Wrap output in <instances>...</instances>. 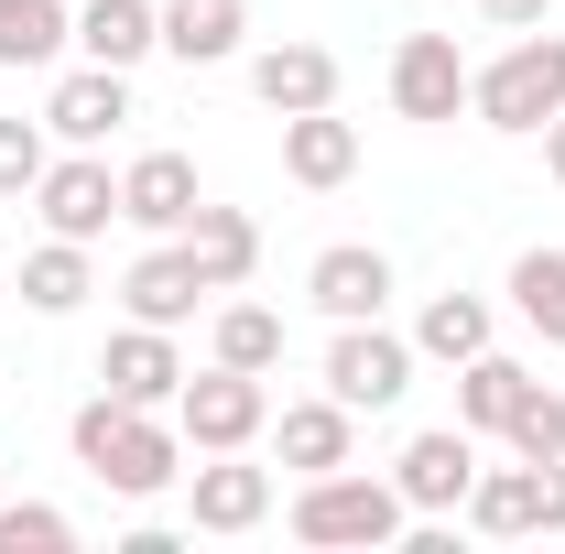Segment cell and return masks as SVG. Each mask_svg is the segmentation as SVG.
I'll return each mask as SVG.
<instances>
[{"mask_svg": "<svg viewBox=\"0 0 565 554\" xmlns=\"http://www.w3.org/2000/svg\"><path fill=\"white\" fill-rule=\"evenodd\" d=\"M76 457H87L109 489H163L174 479V435L141 414V403H120V392H98V403L76 414Z\"/></svg>", "mask_w": 565, "mask_h": 554, "instance_id": "cell-1", "label": "cell"}, {"mask_svg": "<svg viewBox=\"0 0 565 554\" xmlns=\"http://www.w3.org/2000/svg\"><path fill=\"white\" fill-rule=\"evenodd\" d=\"M294 533H305V544H392V533H403V489L316 468V489L294 500Z\"/></svg>", "mask_w": 565, "mask_h": 554, "instance_id": "cell-2", "label": "cell"}, {"mask_svg": "<svg viewBox=\"0 0 565 554\" xmlns=\"http://www.w3.org/2000/svg\"><path fill=\"white\" fill-rule=\"evenodd\" d=\"M468 98L490 109L500 131H544V120L565 109V44H511V55H500Z\"/></svg>", "mask_w": 565, "mask_h": 554, "instance_id": "cell-3", "label": "cell"}, {"mask_svg": "<svg viewBox=\"0 0 565 554\" xmlns=\"http://www.w3.org/2000/svg\"><path fill=\"white\" fill-rule=\"evenodd\" d=\"M468 511H479V533H565V457H522V468H500V479H468Z\"/></svg>", "mask_w": 565, "mask_h": 554, "instance_id": "cell-4", "label": "cell"}, {"mask_svg": "<svg viewBox=\"0 0 565 554\" xmlns=\"http://www.w3.org/2000/svg\"><path fill=\"white\" fill-rule=\"evenodd\" d=\"M392 98H403L414 120H457V98H468L457 44H446V33H403V55H392Z\"/></svg>", "mask_w": 565, "mask_h": 554, "instance_id": "cell-5", "label": "cell"}, {"mask_svg": "<svg viewBox=\"0 0 565 554\" xmlns=\"http://www.w3.org/2000/svg\"><path fill=\"white\" fill-rule=\"evenodd\" d=\"M250 424H262V370H228L217 359L207 381H185V435L196 446H239Z\"/></svg>", "mask_w": 565, "mask_h": 554, "instance_id": "cell-6", "label": "cell"}, {"mask_svg": "<svg viewBox=\"0 0 565 554\" xmlns=\"http://www.w3.org/2000/svg\"><path fill=\"white\" fill-rule=\"evenodd\" d=\"M120 217H141V228H185V217H196V163H185V152H141L131 174H120Z\"/></svg>", "mask_w": 565, "mask_h": 554, "instance_id": "cell-7", "label": "cell"}, {"mask_svg": "<svg viewBox=\"0 0 565 554\" xmlns=\"http://www.w3.org/2000/svg\"><path fill=\"white\" fill-rule=\"evenodd\" d=\"M468 479H479V446H468L457 424L403 446V500H414V511H446V500H468Z\"/></svg>", "mask_w": 565, "mask_h": 554, "instance_id": "cell-8", "label": "cell"}, {"mask_svg": "<svg viewBox=\"0 0 565 554\" xmlns=\"http://www.w3.org/2000/svg\"><path fill=\"white\" fill-rule=\"evenodd\" d=\"M327 381H338V403H392L403 392V338H381V327L349 316V338L327 348Z\"/></svg>", "mask_w": 565, "mask_h": 554, "instance_id": "cell-9", "label": "cell"}, {"mask_svg": "<svg viewBox=\"0 0 565 554\" xmlns=\"http://www.w3.org/2000/svg\"><path fill=\"white\" fill-rule=\"evenodd\" d=\"M185 262H196L207 294H217V283H239L250 262H262V228H250L239 207H196V217H185Z\"/></svg>", "mask_w": 565, "mask_h": 554, "instance_id": "cell-10", "label": "cell"}, {"mask_svg": "<svg viewBox=\"0 0 565 554\" xmlns=\"http://www.w3.org/2000/svg\"><path fill=\"white\" fill-rule=\"evenodd\" d=\"M98 381L120 392V403H163L185 370H174V348H163V327H131V338H109V359H98Z\"/></svg>", "mask_w": 565, "mask_h": 554, "instance_id": "cell-11", "label": "cell"}, {"mask_svg": "<svg viewBox=\"0 0 565 554\" xmlns=\"http://www.w3.org/2000/svg\"><path fill=\"white\" fill-rule=\"evenodd\" d=\"M109 207H120L109 163H55V174H44V217H55V239H87V228H109Z\"/></svg>", "mask_w": 565, "mask_h": 554, "instance_id": "cell-12", "label": "cell"}, {"mask_svg": "<svg viewBox=\"0 0 565 554\" xmlns=\"http://www.w3.org/2000/svg\"><path fill=\"white\" fill-rule=\"evenodd\" d=\"M262 511H273V479H262V468H239V457L196 468V522H207V533H250Z\"/></svg>", "mask_w": 565, "mask_h": 554, "instance_id": "cell-13", "label": "cell"}, {"mask_svg": "<svg viewBox=\"0 0 565 554\" xmlns=\"http://www.w3.org/2000/svg\"><path fill=\"white\" fill-rule=\"evenodd\" d=\"M381 294H392V262L359 251V239H338V251L316 262V305H327V316H381Z\"/></svg>", "mask_w": 565, "mask_h": 554, "instance_id": "cell-14", "label": "cell"}, {"mask_svg": "<svg viewBox=\"0 0 565 554\" xmlns=\"http://www.w3.org/2000/svg\"><path fill=\"white\" fill-rule=\"evenodd\" d=\"M282 163H294L305 185H349L359 131H349V120H327V109H294V131H282Z\"/></svg>", "mask_w": 565, "mask_h": 554, "instance_id": "cell-15", "label": "cell"}, {"mask_svg": "<svg viewBox=\"0 0 565 554\" xmlns=\"http://www.w3.org/2000/svg\"><path fill=\"white\" fill-rule=\"evenodd\" d=\"M262 98H273V109H327V98H338V55H327V44H273V55H262Z\"/></svg>", "mask_w": 565, "mask_h": 554, "instance_id": "cell-16", "label": "cell"}, {"mask_svg": "<svg viewBox=\"0 0 565 554\" xmlns=\"http://www.w3.org/2000/svg\"><path fill=\"white\" fill-rule=\"evenodd\" d=\"M196 294H207V273H196L185 251H152V262H131V305H141V327H174V316H196Z\"/></svg>", "mask_w": 565, "mask_h": 554, "instance_id": "cell-17", "label": "cell"}, {"mask_svg": "<svg viewBox=\"0 0 565 554\" xmlns=\"http://www.w3.org/2000/svg\"><path fill=\"white\" fill-rule=\"evenodd\" d=\"M120 109H131V98H120V66H76L66 87H55V109H44V120H55L66 141H98Z\"/></svg>", "mask_w": 565, "mask_h": 554, "instance_id": "cell-18", "label": "cell"}, {"mask_svg": "<svg viewBox=\"0 0 565 554\" xmlns=\"http://www.w3.org/2000/svg\"><path fill=\"white\" fill-rule=\"evenodd\" d=\"M522 392H533V370H511V359L479 348L468 381H457V414H468V424H511V414H522Z\"/></svg>", "mask_w": 565, "mask_h": 554, "instance_id": "cell-19", "label": "cell"}, {"mask_svg": "<svg viewBox=\"0 0 565 554\" xmlns=\"http://www.w3.org/2000/svg\"><path fill=\"white\" fill-rule=\"evenodd\" d=\"M76 44H87L98 66H131L141 44H152V11H141V0H87V22H76Z\"/></svg>", "mask_w": 565, "mask_h": 554, "instance_id": "cell-20", "label": "cell"}, {"mask_svg": "<svg viewBox=\"0 0 565 554\" xmlns=\"http://www.w3.org/2000/svg\"><path fill=\"white\" fill-rule=\"evenodd\" d=\"M163 44H174L185 66H207V55H228V44H239V0H174Z\"/></svg>", "mask_w": 565, "mask_h": 554, "instance_id": "cell-21", "label": "cell"}, {"mask_svg": "<svg viewBox=\"0 0 565 554\" xmlns=\"http://www.w3.org/2000/svg\"><path fill=\"white\" fill-rule=\"evenodd\" d=\"M66 44V11L55 0H0V66H44Z\"/></svg>", "mask_w": 565, "mask_h": 554, "instance_id": "cell-22", "label": "cell"}, {"mask_svg": "<svg viewBox=\"0 0 565 554\" xmlns=\"http://www.w3.org/2000/svg\"><path fill=\"white\" fill-rule=\"evenodd\" d=\"M282 457H294V468H338V457H349V414H338V403H294V414H282Z\"/></svg>", "mask_w": 565, "mask_h": 554, "instance_id": "cell-23", "label": "cell"}, {"mask_svg": "<svg viewBox=\"0 0 565 554\" xmlns=\"http://www.w3.org/2000/svg\"><path fill=\"white\" fill-rule=\"evenodd\" d=\"M217 359H228V370H273L282 359V316L273 305H228V316H217Z\"/></svg>", "mask_w": 565, "mask_h": 554, "instance_id": "cell-24", "label": "cell"}, {"mask_svg": "<svg viewBox=\"0 0 565 554\" xmlns=\"http://www.w3.org/2000/svg\"><path fill=\"white\" fill-rule=\"evenodd\" d=\"M22 294H33L44 316H66L76 294H87V251H76V239H44V251L22 262Z\"/></svg>", "mask_w": 565, "mask_h": 554, "instance_id": "cell-25", "label": "cell"}, {"mask_svg": "<svg viewBox=\"0 0 565 554\" xmlns=\"http://www.w3.org/2000/svg\"><path fill=\"white\" fill-rule=\"evenodd\" d=\"M511 294H522V316H533L544 338H565V251H522V262H511Z\"/></svg>", "mask_w": 565, "mask_h": 554, "instance_id": "cell-26", "label": "cell"}, {"mask_svg": "<svg viewBox=\"0 0 565 554\" xmlns=\"http://www.w3.org/2000/svg\"><path fill=\"white\" fill-rule=\"evenodd\" d=\"M424 348H446V359H479V348H490V316H479L468 294H435V305H424Z\"/></svg>", "mask_w": 565, "mask_h": 554, "instance_id": "cell-27", "label": "cell"}, {"mask_svg": "<svg viewBox=\"0 0 565 554\" xmlns=\"http://www.w3.org/2000/svg\"><path fill=\"white\" fill-rule=\"evenodd\" d=\"M500 435H511L522 457H565V392H544V381H533V392H522V414L500 424Z\"/></svg>", "mask_w": 565, "mask_h": 554, "instance_id": "cell-28", "label": "cell"}, {"mask_svg": "<svg viewBox=\"0 0 565 554\" xmlns=\"http://www.w3.org/2000/svg\"><path fill=\"white\" fill-rule=\"evenodd\" d=\"M55 544H66V511H33V500L0 511V554H55Z\"/></svg>", "mask_w": 565, "mask_h": 554, "instance_id": "cell-29", "label": "cell"}, {"mask_svg": "<svg viewBox=\"0 0 565 554\" xmlns=\"http://www.w3.org/2000/svg\"><path fill=\"white\" fill-rule=\"evenodd\" d=\"M11 185H44V141H33V120H0V196Z\"/></svg>", "mask_w": 565, "mask_h": 554, "instance_id": "cell-30", "label": "cell"}, {"mask_svg": "<svg viewBox=\"0 0 565 554\" xmlns=\"http://www.w3.org/2000/svg\"><path fill=\"white\" fill-rule=\"evenodd\" d=\"M544 163H555V174H565V109H555V120H544Z\"/></svg>", "mask_w": 565, "mask_h": 554, "instance_id": "cell-31", "label": "cell"}, {"mask_svg": "<svg viewBox=\"0 0 565 554\" xmlns=\"http://www.w3.org/2000/svg\"><path fill=\"white\" fill-rule=\"evenodd\" d=\"M490 11H500V22H533V11H544V0H490Z\"/></svg>", "mask_w": 565, "mask_h": 554, "instance_id": "cell-32", "label": "cell"}]
</instances>
